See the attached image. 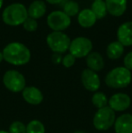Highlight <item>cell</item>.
Instances as JSON below:
<instances>
[{"instance_id": "6da1fadb", "label": "cell", "mask_w": 132, "mask_h": 133, "mask_svg": "<svg viewBox=\"0 0 132 133\" xmlns=\"http://www.w3.org/2000/svg\"><path fill=\"white\" fill-rule=\"evenodd\" d=\"M3 58L5 62L12 65L21 66L29 63L31 52L27 46L18 42H13L4 48Z\"/></svg>"}, {"instance_id": "7a4b0ae2", "label": "cell", "mask_w": 132, "mask_h": 133, "mask_svg": "<svg viewBox=\"0 0 132 133\" xmlns=\"http://www.w3.org/2000/svg\"><path fill=\"white\" fill-rule=\"evenodd\" d=\"M132 81L131 72L124 66H119L109 71L105 77V83L113 89H123L130 84Z\"/></svg>"}, {"instance_id": "3957f363", "label": "cell", "mask_w": 132, "mask_h": 133, "mask_svg": "<svg viewBox=\"0 0 132 133\" xmlns=\"http://www.w3.org/2000/svg\"><path fill=\"white\" fill-rule=\"evenodd\" d=\"M27 17L28 14L26 7L20 3H15L8 5L2 14L4 23L11 26L23 25Z\"/></svg>"}, {"instance_id": "277c9868", "label": "cell", "mask_w": 132, "mask_h": 133, "mask_svg": "<svg viewBox=\"0 0 132 133\" xmlns=\"http://www.w3.org/2000/svg\"><path fill=\"white\" fill-rule=\"evenodd\" d=\"M116 112L109 106L99 109L95 112L92 119L93 127L100 131H105L113 127L116 119Z\"/></svg>"}, {"instance_id": "5b68a950", "label": "cell", "mask_w": 132, "mask_h": 133, "mask_svg": "<svg viewBox=\"0 0 132 133\" xmlns=\"http://www.w3.org/2000/svg\"><path fill=\"white\" fill-rule=\"evenodd\" d=\"M46 43L53 53L62 54L69 50L71 39L64 32H52L46 37Z\"/></svg>"}, {"instance_id": "8992f818", "label": "cell", "mask_w": 132, "mask_h": 133, "mask_svg": "<svg viewBox=\"0 0 132 133\" xmlns=\"http://www.w3.org/2000/svg\"><path fill=\"white\" fill-rule=\"evenodd\" d=\"M3 83L8 91L17 93L22 92L26 87L25 78L21 72L16 70H9L3 76Z\"/></svg>"}, {"instance_id": "52a82bcc", "label": "cell", "mask_w": 132, "mask_h": 133, "mask_svg": "<svg viewBox=\"0 0 132 133\" xmlns=\"http://www.w3.org/2000/svg\"><path fill=\"white\" fill-rule=\"evenodd\" d=\"M92 43L89 38L86 37H76L72 41H71L70 46H69V53L74 57L83 58L87 57L92 50Z\"/></svg>"}, {"instance_id": "ba28073f", "label": "cell", "mask_w": 132, "mask_h": 133, "mask_svg": "<svg viewBox=\"0 0 132 133\" xmlns=\"http://www.w3.org/2000/svg\"><path fill=\"white\" fill-rule=\"evenodd\" d=\"M47 25L53 32H62L71 25V17L64 11H53L48 15Z\"/></svg>"}, {"instance_id": "9c48e42d", "label": "cell", "mask_w": 132, "mask_h": 133, "mask_svg": "<svg viewBox=\"0 0 132 133\" xmlns=\"http://www.w3.org/2000/svg\"><path fill=\"white\" fill-rule=\"evenodd\" d=\"M131 104V99L127 93H114L108 102V106L115 112H122L128 110Z\"/></svg>"}, {"instance_id": "30bf717a", "label": "cell", "mask_w": 132, "mask_h": 133, "mask_svg": "<svg viewBox=\"0 0 132 133\" xmlns=\"http://www.w3.org/2000/svg\"><path fill=\"white\" fill-rule=\"evenodd\" d=\"M81 81L82 86L89 91L96 92L100 87V79L96 72L86 68L81 72Z\"/></svg>"}, {"instance_id": "8fae6325", "label": "cell", "mask_w": 132, "mask_h": 133, "mask_svg": "<svg viewBox=\"0 0 132 133\" xmlns=\"http://www.w3.org/2000/svg\"><path fill=\"white\" fill-rule=\"evenodd\" d=\"M22 96L30 105H39L44 101L43 92L35 86H26L22 91Z\"/></svg>"}, {"instance_id": "7c38bea8", "label": "cell", "mask_w": 132, "mask_h": 133, "mask_svg": "<svg viewBox=\"0 0 132 133\" xmlns=\"http://www.w3.org/2000/svg\"><path fill=\"white\" fill-rule=\"evenodd\" d=\"M118 41L124 46H132V21L126 22L120 25L117 31Z\"/></svg>"}, {"instance_id": "4fadbf2b", "label": "cell", "mask_w": 132, "mask_h": 133, "mask_svg": "<svg viewBox=\"0 0 132 133\" xmlns=\"http://www.w3.org/2000/svg\"><path fill=\"white\" fill-rule=\"evenodd\" d=\"M116 133H132V114L123 113L116 118L114 122Z\"/></svg>"}, {"instance_id": "5bb4252c", "label": "cell", "mask_w": 132, "mask_h": 133, "mask_svg": "<svg viewBox=\"0 0 132 133\" xmlns=\"http://www.w3.org/2000/svg\"><path fill=\"white\" fill-rule=\"evenodd\" d=\"M109 14L113 16H121L127 10V0H105Z\"/></svg>"}, {"instance_id": "9a60e30c", "label": "cell", "mask_w": 132, "mask_h": 133, "mask_svg": "<svg viewBox=\"0 0 132 133\" xmlns=\"http://www.w3.org/2000/svg\"><path fill=\"white\" fill-rule=\"evenodd\" d=\"M86 64L88 69L93 72H100L105 66V62L102 55L98 52H92L86 57Z\"/></svg>"}, {"instance_id": "2e32d148", "label": "cell", "mask_w": 132, "mask_h": 133, "mask_svg": "<svg viewBox=\"0 0 132 133\" xmlns=\"http://www.w3.org/2000/svg\"><path fill=\"white\" fill-rule=\"evenodd\" d=\"M78 23L83 28H91L95 25L97 18H96L95 15L93 14L91 9L85 8L83 10L80 11L78 14Z\"/></svg>"}, {"instance_id": "e0dca14e", "label": "cell", "mask_w": 132, "mask_h": 133, "mask_svg": "<svg viewBox=\"0 0 132 133\" xmlns=\"http://www.w3.org/2000/svg\"><path fill=\"white\" fill-rule=\"evenodd\" d=\"M47 7L44 1L42 0H35L33 1L27 9L28 17L33 18V19H39L44 16L46 13Z\"/></svg>"}, {"instance_id": "ac0fdd59", "label": "cell", "mask_w": 132, "mask_h": 133, "mask_svg": "<svg viewBox=\"0 0 132 133\" xmlns=\"http://www.w3.org/2000/svg\"><path fill=\"white\" fill-rule=\"evenodd\" d=\"M124 48L125 47L119 41H114L107 46L106 54L110 60H117L121 57L124 54Z\"/></svg>"}, {"instance_id": "d6986e66", "label": "cell", "mask_w": 132, "mask_h": 133, "mask_svg": "<svg viewBox=\"0 0 132 133\" xmlns=\"http://www.w3.org/2000/svg\"><path fill=\"white\" fill-rule=\"evenodd\" d=\"M91 10L95 15L97 20L104 18L108 14L107 7H106L105 1L104 0H94L92 5Z\"/></svg>"}, {"instance_id": "ffe728a7", "label": "cell", "mask_w": 132, "mask_h": 133, "mask_svg": "<svg viewBox=\"0 0 132 133\" xmlns=\"http://www.w3.org/2000/svg\"><path fill=\"white\" fill-rule=\"evenodd\" d=\"M108 102H109V99L107 98L105 93L101 92V91H96L92 97V104L98 110L108 106Z\"/></svg>"}, {"instance_id": "44dd1931", "label": "cell", "mask_w": 132, "mask_h": 133, "mask_svg": "<svg viewBox=\"0 0 132 133\" xmlns=\"http://www.w3.org/2000/svg\"><path fill=\"white\" fill-rule=\"evenodd\" d=\"M26 133H45V127L42 121L33 119L26 125Z\"/></svg>"}, {"instance_id": "7402d4cb", "label": "cell", "mask_w": 132, "mask_h": 133, "mask_svg": "<svg viewBox=\"0 0 132 133\" xmlns=\"http://www.w3.org/2000/svg\"><path fill=\"white\" fill-rule=\"evenodd\" d=\"M64 12L70 17L77 16L80 12L79 4L75 1H72V0L66 2L64 5Z\"/></svg>"}, {"instance_id": "603a6c76", "label": "cell", "mask_w": 132, "mask_h": 133, "mask_svg": "<svg viewBox=\"0 0 132 133\" xmlns=\"http://www.w3.org/2000/svg\"><path fill=\"white\" fill-rule=\"evenodd\" d=\"M9 133H26V125L22 121H14L9 126Z\"/></svg>"}, {"instance_id": "cb8c5ba5", "label": "cell", "mask_w": 132, "mask_h": 133, "mask_svg": "<svg viewBox=\"0 0 132 133\" xmlns=\"http://www.w3.org/2000/svg\"><path fill=\"white\" fill-rule=\"evenodd\" d=\"M23 26L26 31L28 32H34L38 27V23L35 19L31 17H27V19L24 22Z\"/></svg>"}, {"instance_id": "d4e9b609", "label": "cell", "mask_w": 132, "mask_h": 133, "mask_svg": "<svg viewBox=\"0 0 132 133\" xmlns=\"http://www.w3.org/2000/svg\"><path fill=\"white\" fill-rule=\"evenodd\" d=\"M75 62H76V58L69 53V54H65V55L62 57V64L64 65L65 68H70V67L73 66L74 63H75Z\"/></svg>"}, {"instance_id": "484cf974", "label": "cell", "mask_w": 132, "mask_h": 133, "mask_svg": "<svg viewBox=\"0 0 132 133\" xmlns=\"http://www.w3.org/2000/svg\"><path fill=\"white\" fill-rule=\"evenodd\" d=\"M123 63H124V67L131 72L132 71V52H129V54H126V56L124 57Z\"/></svg>"}, {"instance_id": "4316f807", "label": "cell", "mask_w": 132, "mask_h": 133, "mask_svg": "<svg viewBox=\"0 0 132 133\" xmlns=\"http://www.w3.org/2000/svg\"><path fill=\"white\" fill-rule=\"evenodd\" d=\"M52 60H53V63H55V64H59V63H62V54H53V57H52Z\"/></svg>"}, {"instance_id": "83f0119b", "label": "cell", "mask_w": 132, "mask_h": 133, "mask_svg": "<svg viewBox=\"0 0 132 133\" xmlns=\"http://www.w3.org/2000/svg\"><path fill=\"white\" fill-rule=\"evenodd\" d=\"M62 0H46V2H48L51 5H57V4H60Z\"/></svg>"}, {"instance_id": "f1b7e54d", "label": "cell", "mask_w": 132, "mask_h": 133, "mask_svg": "<svg viewBox=\"0 0 132 133\" xmlns=\"http://www.w3.org/2000/svg\"><path fill=\"white\" fill-rule=\"evenodd\" d=\"M4 60V58H3V54L0 52V63H1V62Z\"/></svg>"}, {"instance_id": "f546056e", "label": "cell", "mask_w": 132, "mask_h": 133, "mask_svg": "<svg viewBox=\"0 0 132 133\" xmlns=\"http://www.w3.org/2000/svg\"><path fill=\"white\" fill-rule=\"evenodd\" d=\"M3 0H0V8L2 7V5H3Z\"/></svg>"}, {"instance_id": "4dcf8cb0", "label": "cell", "mask_w": 132, "mask_h": 133, "mask_svg": "<svg viewBox=\"0 0 132 133\" xmlns=\"http://www.w3.org/2000/svg\"><path fill=\"white\" fill-rule=\"evenodd\" d=\"M0 133H9V132L6 131V130H0Z\"/></svg>"}, {"instance_id": "1f68e13d", "label": "cell", "mask_w": 132, "mask_h": 133, "mask_svg": "<svg viewBox=\"0 0 132 133\" xmlns=\"http://www.w3.org/2000/svg\"><path fill=\"white\" fill-rule=\"evenodd\" d=\"M75 133H84V132H82V131H77V132H75Z\"/></svg>"}, {"instance_id": "d6a6232c", "label": "cell", "mask_w": 132, "mask_h": 133, "mask_svg": "<svg viewBox=\"0 0 132 133\" xmlns=\"http://www.w3.org/2000/svg\"><path fill=\"white\" fill-rule=\"evenodd\" d=\"M93 1H94V0H93Z\"/></svg>"}]
</instances>
